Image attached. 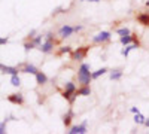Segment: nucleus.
<instances>
[{"label":"nucleus","mask_w":149,"mask_h":134,"mask_svg":"<svg viewBox=\"0 0 149 134\" xmlns=\"http://www.w3.org/2000/svg\"><path fill=\"white\" fill-rule=\"evenodd\" d=\"M91 66L88 63H82L78 69V73H76V79H78V83L79 87L81 85H90L93 82V75H91Z\"/></svg>","instance_id":"1"},{"label":"nucleus","mask_w":149,"mask_h":134,"mask_svg":"<svg viewBox=\"0 0 149 134\" xmlns=\"http://www.w3.org/2000/svg\"><path fill=\"white\" fill-rule=\"evenodd\" d=\"M88 52H90V46L88 45L79 46L74 51L70 52V60H72V61H76V63H81V61H84V60H85V57L88 55Z\"/></svg>","instance_id":"2"},{"label":"nucleus","mask_w":149,"mask_h":134,"mask_svg":"<svg viewBox=\"0 0 149 134\" xmlns=\"http://www.w3.org/2000/svg\"><path fill=\"white\" fill-rule=\"evenodd\" d=\"M112 39V33L110 31H98L95 36H93V43L94 45H104L110 42Z\"/></svg>","instance_id":"3"},{"label":"nucleus","mask_w":149,"mask_h":134,"mask_svg":"<svg viewBox=\"0 0 149 134\" xmlns=\"http://www.w3.org/2000/svg\"><path fill=\"white\" fill-rule=\"evenodd\" d=\"M55 43L57 40H49V39H43L42 45L37 48V49H40L42 54H52L54 52V48H55Z\"/></svg>","instance_id":"4"},{"label":"nucleus","mask_w":149,"mask_h":134,"mask_svg":"<svg viewBox=\"0 0 149 134\" xmlns=\"http://www.w3.org/2000/svg\"><path fill=\"white\" fill-rule=\"evenodd\" d=\"M86 125H88V122L86 121H84L82 124L79 125H72L69 128V134H85V133H88V128H86Z\"/></svg>","instance_id":"5"},{"label":"nucleus","mask_w":149,"mask_h":134,"mask_svg":"<svg viewBox=\"0 0 149 134\" xmlns=\"http://www.w3.org/2000/svg\"><path fill=\"white\" fill-rule=\"evenodd\" d=\"M73 33L74 31H73V27L70 26V24H64V26H61L60 30H58V37L60 39H67Z\"/></svg>","instance_id":"6"},{"label":"nucleus","mask_w":149,"mask_h":134,"mask_svg":"<svg viewBox=\"0 0 149 134\" xmlns=\"http://www.w3.org/2000/svg\"><path fill=\"white\" fill-rule=\"evenodd\" d=\"M8 101L12 103V104H18V106H21V104L24 103V95H22L21 92H14V94L8 95Z\"/></svg>","instance_id":"7"},{"label":"nucleus","mask_w":149,"mask_h":134,"mask_svg":"<svg viewBox=\"0 0 149 134\" xmlns=\"http://www.w3.org/2000/svg\"><path fill=\"white\" fill-rule=\"evenodd\" d=\"M91 87L90 85H81V87L76 90V94L78 97H90L91 95Z\"/></svg>","instance_id":"8"},{"label":"nucleus","mask_w":149,"mask_h":134,"mask_svg":"<svg viewBox=\"0 0 149 134\" xmlns=\"http://www.w3.org/2000/svg\"><path fill=\"white\" fill-rule=\"evenodd\" d=\"M34 78H36V83L37 85H45V83H48V76L45 75V72H40V70H37V73L34 75Z\"/></svg>","instance_id":"9"},{"label":"nucleus","mask_w":149,"mask_h":134,"mask_svg":"<svg viewBox=\"0 0 149 134\" xmlns=\"http://www.w3.org/2000/svg\"><path fill=\"white\" fill-rule=\"evenodd\" d=\"M137 22L143 27H149V12H142L137 15Z\"/></svg>","instance_id":"10"},{"label":"nucleus","mask_w":149,"mask_h":134,"mask_svg":"<svg viewBox=\"0 0 149 134\" xmlns=\"http://www.w3.org/2000/svg\"><path fill=\"white\" fill-rule=\"evenodd\" d=\"M73 118H74V113H73L72 109H70V110H69L66 115H63V124H64L66 128H70V127H72V121H73Z\"/></svg>","instance_id":"11"},{"label":"nucleus","mask_w":149,"mask_h":134,"mask_svg":"<svg viewBox=\"0 0 149 134\" xmlns=\"http://www.w3.org/2000/svg\"><path fill=\"white\" fill-rule=\"evenodd\" d=\"M19 72L21 73H26V75H36V73H37V67L29 63V64H24V67Z\"/></svg>","instance_id":"12"},{"label":"nucleus","mask_w":149,"mask_h":134,"mask_svg":"<svg viewBox=\"0 0 149 134\" xmlns=\"http://www.w3.org/2000/svg\"><path fill=\"white\" fill-rule=\"evenodd\" d=\"M0 72L5 73V75H17V73H19V70L17 67H12V66H3L0 67Z\"/></svg>","instance_id":"13"},{"label":"nucleus","mask_w":149,"mask_h":134,"mask_svg":"<svg viewBox=\"0 0 149 134\" xmlns=\"http://www.w3.org/2000/svg\"><path fill=\"white\" fill-rule=\"evenodd\" d=\"M122 75H124V72L121 69H115V70L109 72V79L110 81H119L122 78Z\"/></svg>","instance_id":"14"},{"label":"nucleus","mask_w":149,"mask_h":134,"mask_svg":"<svg viewBox=\"0 0 149 134\" xmlns=\"http://www.w3.org/2000/svg\"><path fill=\"white\" fill-rule=\"evenodd\" d=\"M119 43L122 46H127L133 43V34H125V36H119Z\"/></svg>","instance_id":"15"},{"label":"nucleus","mask_w":149,"mask_h":134,"mask_svg":"<svg viewBox=\"0 0 149 134\" xmlns=\"http://www.w3.org/2000/svg\"><path fill=\"white\" fill-rule=\"evenodd\" d=\"M133 49H137V46H136L134 43H130V45H127V46H124V49L121 51V55L127 58V57L130 55V52H131Z\"/></svg>","instance_id":"16"},{"label":"nucleus","mask_w":149,"mask_h":134,"mask_svg":"<svg viewBox=\"0 0 149 134\" xmlns=\"http://www.w3.org/2000/svg\"><path fill=\"white\" fill-rule=\"evenodd\" d=\"M63 90H64V91H69V92H76L78 87H76V83H74L73 81H69V82L64 83V88H63Z\"/></svg>","instance_id":"17"},{"label":"nucleus","mask_w":149,"mask_h":134,"mask_svg":"<svg viewBox=\"0 0 149 134\" xmlns=\"http://www.w3.org/2000/svg\"><path fill=\"white\" fill-rule=\"evenodd\" d=\"M106 73H109V70H107L106 67H102V69H98V70L93 72V73H91V75H93V81H94V79H98L100 76L106 75Z\"/></svg>","instance_id":"18"},{"label":"nucleus","mask_w":149,"mask_h":134,"mask_svg":"<svg viewBox=\"0 0 149 134\" xmlns=\"http://www.w3.org/2000/svg\"><path fill=\"white\" fill-rule=\"evenodd\" d=\"M145 121H146V118L139 112V113H134V122L137 124V125H145Z\"/></svg>","instance_id":"19"},{"label":"nucleus","mask_w":149,"mask_h":134,"mask_svg":"<svg viewBox=\"0 0 149 134\" xmlns=\"http://www.w3.org/2000/svg\"><path fill=\"white\" fill-rule=\"evenodd\" d=\"M10 83L14 85L15 88H18L19 85H21V78H19L18 73H17V75H10Z\"/></svg>","instance_id":"20"},{"label":"nucleus","mask_w":149,"mask_h":134,"mask_svg":"<svg viewBox=\"0 0 149 134\" xmlns=\"http://www.w3.org/2000/svg\"><path fill=\"white\" fill-rule=\"evenodd\" d=\"M73 49H72V46L66 45V46H60L58 48V55H66V54H70Z\"/></svg>","instance_id":"21"},{"label":"nucleus","mask_w":149,"mask_h":134,"mask_svg":"<svg viewBox=\"0 0 149 134\" xmlns=\"http://www.w3.org/2000/svg\"><path fill=\"white\" fill-rule=\"evenodd\" d=\"M43 39H45V36H42V34H36V36H34V37H33L31 40H33V43L36 45V48H39V46L42 45Z\"/></svg>","instance_id":"22"},{"label":"nucleus","mask_w":149,"mask_h":134,"mask_svg":"<svg viewBox=\"0 0 149 134\" xmlns=\"http://www.w3.org/2000/svg\"><path fill=\"white\" fill-rule=\"evenodd\" d=\"M34 48H36V45L33 43V40H30V39H29L27 42H24V49H26L27 52H29V51H31V49H34Z\"/></svg>","instance_id":"23"},{"label":"nucleus","mask_w":149,"mask_h":134,"mask_svg":"<svg viewBox=\"0 0 149 134\" xmlns=\"http://www.w3.org/2000/svg\"><path fill=\"white\" fill-rule=\"evenodd\" d=\"M116 33H118V36L131 34V31H130V28H128V27H121V28H116Z\"/></svg>","instance_id":"24"},{"label":"nucleus","mask_w":149,"mask_h":134,"mask_svg":"<svg viewBox=\"0 0 149 134\" xmlns=\"http://www.w3.org/2000/svg\"><path fill=\"white\" fill-rule=\"evenodd\" d=\"M6 122H8L6 119L3 121V122H0V134H5L6 133Z\"/></svg>","instance_id":"25"},{"label":"nucleus","mask_w":149,"mask_h":134,"mask_svg":"<svg viewBox=\"0 0 149 134\" xmlns=\"http://www.w3.org/2000/svg\"><path fill=\"white\" fill-rule=\"evenodd\" d=\"M45 39H49V40H57V39H55V34H54L52 31H48V33L45 34Z\"/></svg>","instance_id":"26"},{"label":"nucleus","mask_w":149,"mask_h":134,"mask_svg":"<svg viewBox=\"0 0 149 134\" xmlns=\"http://www.w3.org/2000/svg\"><path fill=\"white\" fill-rule=\"evenodd\" d=\"M82 30H84V26H74V27H73V31H74V33H79V31H82Z\"/></svg>","instance_id":"27"},{"label":"nucleus","mask_w":149,"mask_h":134,"mask_svg":"<svg viewBox=\"0 0 149 134\" xmlns=\"http://www.w3.org/2000/svg\"><path fill=\"white\" fill-rule=\"evenodd\" d=\"M36 34H37V33H36V30H31V31L29 33V36H27V39H30V40H31V39L34 37V36H36Z\"/></svg>","instance_id":"28"},{"label":"nucleus","mask_w":149,"mask_h":134,"mask_svg":"<svg viewBox=\"0 0 149 134\" xmlns=\"http://www.w3.org/2000/svg\"><path fill=\"white\" fill-rule=\"evenodd\" d=\"M8 42H9L8 37H0V46H2V45H6Z\"/></svg>","instance_id":"29"},{"label":"nucleus","mask_w":149,"mask_h":134,"mask_svg":"<svg viewBox=\"0 0 149 134\" xmlns=\"http://www.w3.org/2000/svg\"><path fill=\"white\" fill-rule=\"evenodd\" d=\"M130 112L134 115V113H139L140 110H139V107H130Z\"/></svg>","instance_id":"30"},{"label":"nucleus","mask_w":149,"mask_h":134,"mask_svg":"<svg viewBox=\"0 0 149 134\" xmlns=\"http://www.w3.org/2000/svg\"><path fill=\"white\" fill-rule=\"evenodd\" d=\"M79 2H94V3H97V2H100V0H79Z\"/></svg>","instance_id":"31"},{"label":"nucleus","mask_w":149,"mask_h":134,"mask_svg":"<svg viewBox=\"0 0 149 134\" xmlns=\"http://www.w3.org/2000/svg\"><path fill=\"white\" fill-rule=\"evenodd\" d=\"M145 127H148V128H149V119H146V121H145Z\"/></svg>","instance_id":"32"},{"label":"nucleus","mask_w":149,"mask_h":134,"mask_svg":"<svg viewBox=\"0 0 149 134\" xmlns=\"http://www.w3.org/2000/svg\"><path fill=\"white\" fill-rule=\"evenodd\" d=\"M145 5H146V8H149V0H146V2H145Z\"/></svg>","instance_id":"33"}]
</instances>
